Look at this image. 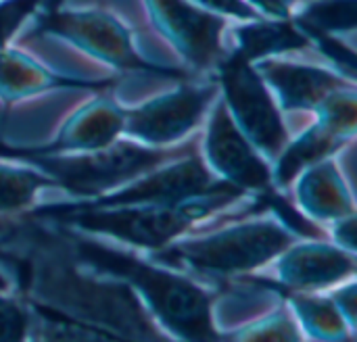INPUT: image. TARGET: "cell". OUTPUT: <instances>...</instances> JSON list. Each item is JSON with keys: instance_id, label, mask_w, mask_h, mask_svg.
<instances>
[{"instance_id": "obj_1", "label": "cell", "mask_w": 357, "mask_h": 342, "mask_svg": "<svg viewBox=\"0 0 357 342\" xmlns=\"http://www.w3.org/2000/svg\"><path fill=\"white\" fill-rule=\"evenodd\" d=\"M71 251L82 265L121 280L138 293L142 305L178 341H218L211 295L190 276L157 261H144L132 253L111 249L98 240L69 236Z\"/></svg>"}, {"instance_id": "obj_2", "label": "cell", "mask_w": 357, "mask_h": 342, "mask_svg": "<svg viewBox=\"0 0 357 342\" xmlns=\"http://www.w3.org/2000/svg\"><path fill=\"white\" fill-rule=\"evenodd\" d=\"M247 192L234 186H224L220 190L178 203L94 207L77 201L69 205L38 207L33 211V217L52 219L82 234L109 236L119 242L155 253L184 236L197 221L205 219L222 207L236 203Z\"/></svg>"}, {"instance_id": "obj_3", "label": "cell", "mask_w": 357, "mask_h": 342, "mask_svg": "<svg viewBox=\"0 0 357 342\" xmlns=\"http://www.w3.org/2000/svg\"><path fill=\"white\" fill-rule=\"evenodd\" d=\"M192 148H197L195 142L176 148H155L134 140H115L98 150L65 155H27L17 148L0 146V159L33 165L56 186L84 201L111 192Z\"/></svg>"}, {"instance_id": "obj_4", "label": "cell", "mask_w": 357, "mask_h": 342, "mask_svg": "<svg viewBox=\"0 0 357 342\" xmlns=\"http://www.w3.org/2000/svg\"><path fill=\"white\" fill-rule=\"evenodd\" d=\"M278 219H251L207 236L174 240L153 253V261L184 274L224 280L251 274L274 261L295 242Z\"/></svg>"}, {"instance_id": "obj_5", "label": "cell", "mask_w": 357, "mask_h": 342, "mask_svg": "<svg viewBox=\"0 0 357 342\" xmlns=\"http://www.w3.org/2000/svg\"><path fill=\"white\" fill-rule=\"evenodd\" d=\"M36 33L59 38L117 71L165 79L188 77L184 69L157 65L144 59L136 50L132 29L105 8H63L59 0H46L38 10Z\"/></svg>"}, {"instance_id": "obj_6", "label": "cell", "mask_w": 357, "mask_h": 342, "mask_svg": "<svg viewBox=\"0 0 357 342\" xmlns=\"http://www.w3.org/2000/svg\"><path fill=\"white\" fill-rule=\"evenodd\" d=\"M211 71L236 127L268 161H274L289 142V130L272 90L255 65L236 50H224Z\"/></svg>"}, {"instance_id": "obj_7", "label": "cell", "mask_w": 357, "mask_h": 342, "mask_svg": "<svg viewBox=\"0 0 357 342\" xmlns=\"http://www.w3.org/2000/svg\"><path fill=\"white\" fill-rule=\"evenodd\" d=\"M218 90V84H182L136 109H126L123 136L155 148L178 144L203 121Z\"/></svg>"}, {"instance_id": "obj_8", "label": "cell", "mask_w": 357, "mask_h": 342, "mask_svg": "<svg viewBox=\"0 0 357 342\" xmlns=\"http://www.w3.org/2000/svg\"><path fill=\"white\" fill-rule=\"evenodd\" d=\"M203 161L222 182L243 192H268L272 184L270 161L236 127L224 100L220 98L209 113L203 138Z\"/></svg>"}, {"instance_id": "obj_9", "label": "cell", "mask_w": 357, "mask_h": 342, "mask_svg": "<svg viewBox=\"0 0 357 342\" xmlns=\"http://www.w3.org/2000/svg\"><path fill=\"white\" fill-rule=\"evenodd\" d=\"M155 29L197 71H211L224 54L228 17L190 0H144Z\"/></svg>"}, {"instance_id": "obj_10", "label": "cell", "mask_w": 357, "mask_h": 342, "mask_svg": "<svg viewBox=\"0 0 357 342\" xmlns=\"http://www.w3.org/2000/svg\"><path fill=\"white\" fill-rule=\"evenodd\" d=\"M230 186L218 180L205 165L199 150H190L174 163H163L136 180L105 192L94 199H84L82 203L94 207H115V205H153V203H178L199 194H207Z\"/></svg>"}, {"instance_id": "obj_11", "label": "cell", "mask_w": 357, "mask_h": 342, "mask_svg": "<svg viewBox=\"0 0 357 342\" xmlns=\"http://www.w3.org/2000/svg\"><path fill=\"white\" fill-rule=\"evenodd\" d=\"M356 270V253L328 244L324 238H307V242H293L276 257V280H270L268 288L284 295L318 293L351 280Z\"/></svg>"}, {"instance_id": "obj_12", "label": "cell", "mask_w": 357, "mask_h": 342, "mask_svg": "<svg viewBox=\"0 0 357 342\" xmlns=\"http://www.w3.org/2000/svg\"><path fill=\"white\" fill-rule=\"evenodd\" d=\"M126 109L119 107L111 96L100 94L94 100L79 107L63 123L54 140L33 148H17L27 155H65V153H88L98 150L123 136Z\"/></svg>"}, {"instance_id": "obj_13", "label": "cell", "mask_w": 357, "mask_h": 342, "mask_svg": "<svg viewBox=\"0 0 357 342\" xmlns=\"http://www.w3.org/2000/svg\"><path fill=\"white\" fill-rule=\"evenodd\" d=\"M253 65L272 90L280 111H314L331 92L356 84L339 71L289 63L276 56Z\"/></svg>"}, {"instance_id": "obj_14", "label": "cell", "mask_w": 357, "mask_h": 342, "mask_svg": "<svg viewBox=\"0 0 357 342\" xmlns=\"http://www.w3.org/2000/svg\"><path fill=\"white\" fill-rule=\"evenodd\" d=\"M295 180L297 209L312 221L324 224L356 213L351 190L331 157L305 167Z\"/></svg>"}, {"instance_id": "obj_15", "label": "cell", "mask_w": 357, "mask_h": 342, "mask_svg": "<svg viewBox=\"0 0 357 342\" xmlns=\"http://www.w3.org/2000/svg\"><path fill=\"white\" fill-rule=\"evenodd\" d=\"M115 84V79L100 81H82L52 73L44 65H40L29 54L19 48L4 46L0 50V100L17 102L21 98H29L50 90H107Z\"/></svg>"}, {"instance_id": "obj_16", "label": "cell", "mask_w": 357, "mask_h": 342, "mask_svg": "<svg viewBox=\"0 0 357 342\" xmlns=\"http://www.w3.org/2000/svg\"><path fill=\"white\" fill-rule=\"evenodd\" d=\"M232 33L236 38L234 50L251 63L272 56H282L289 52H299L312 46L310 38L293 21L291 15L289 17L259 15L249 21H238Z\"/></svg>"}, {"instance_id": "obj_17", "label": "cell", "mask_w": 357, "mask_h": 342, "mask_svg": "<svg viewBox=\"0 0 357 342\" xmlns=\"http://www.w3.org/2000/svg\"><path fill=\"white\" fill-rule=\"evenodd\" d=\"M349 140H343L328 130H324L320 123H314L307 127L299 138L291 140L284 144L280 155L274 159V169H272V184L280 190H284L295 178L310 165L333 157L337 150H341Z\"/></svg>"}, {"instance_id": "obj_18", "label": "cell", "mask_w": 357, "mask_h": 342, "mask_svg": "<svg viewBox=\"0 0 357 342\" xmlns=\"http://www.w3.org/2000/svg\"><path fill=\"white\" fill-rule=\"evenodd\" d=\"M284 297L303 336L314 341L354 339V330L349 328L331 297H320L316 293H287Z\"/></svg>"}, {"instance_id": "obj_19", "label": "cell", "mask_w": 357, "mask_h": 342, "mask_svg": "<svg viewBox=\"0 0 357 342\" xmlns=\"http://www.w3.org/2000/svg\"><path fill=\"white\" fill-rule=\"evenodd\" d=\"M56 186L44 171L0 159V213H19L33 205L42 188Z\"/></svg>"}, {"instance_id": "obj_20", "label": "cell", "mask_w": 357, "mask_h": 342, "mask_svg": "<svg viewBox=\"0 0 357 342\" xmlns=\"http://www.w3.org/2000/svg\"><path fill=\"white\" fill-rule=\"evenodd\" d=\"M291 17L303 29H318L335 36L354 33L357 0H307L299 10H293Z\"/></svg>"}, {"instance_id": "obj_21", "label": "cell", "mask_w": 357, "mask_h": 342, "mask_svg": "<svg viewBox=\"0 0 357 342\" xmlns=\"http://www.w3.org/2000/svg\"><path fill=\"white\" fill-rule=\"evenodd\" d=\"M356 84L331 92L316 109V123H320L331 134L354 140L357 127V92Z\"/></svg>"}, {"instance_id": "obj_22", "label": "cell", "mask_w": 357, "mask_h": 342, "mask_svg": "<svg viewBox=\"0 0 357 342\" xmlns=\"http://www.w3.org/2000/svg\"><path fill=\"white\" fill-rule=\"evenodd\" d=\"M228 339H234V341H301L303 334H301L299 324L295 322L293 313L287 307H280L266 320L253 322L247 328L230 334Z\"/></svg>"}, {"instance_id": "obj_23", "label": "cell", "mask_w": 357, "mask_h": 342, "mask_svg": "<svg viewBox=\"0 0 357 342\" xmlns=\"http://www.w3.org/2000/svg\"><path fill=\"white\" fill-rule=\"evenodd\" d=\"M303 29V27H301ZM303 33L310 38L312 44L318 46V50L337 67V71L341 75H345L347 79L356 81V50L354 46L345 44L341 40V36L335 33H324L318 29H303Z\"/></svg>"}, {"instance_id": "obj_24", "label": "cell", "mask_w": 357, "mask_h": 342, "mask_svg": "<svg viewBox=\"0 0 357 342\" xmlns=\"http://www.w3.org/2000/svg\"><path fill=\"white\" fill-rule=\"evenodd\" d=\"M33 326V316L25 303L0 293V342L25 341Z\"/></svg>"}, {"instance_id": "obj_25", "label": "cell", "mask_w": 357, "mask_h": 342, "mask_svg": "<svg viewBox=\"0 0 357 342\" xmlns=\"http://www.w3.org/2000/svg\"><path fill=\"white\" fill-rule=\"evenodd\" d=\"M46 0H0V50L8 46V40L27 23Z\"/></svg>"}, {"instance_id": "obj_26", "label": "cell", "mask_w": 357, "mask_h": 342, "mask_svg": "<svg viewBox=\"0 0 357 342\" xmlns=\"http://www.w3.org/2000/svg\"><path fill=\"white\" fill-rule=\"evenodd\" d=\"M190 2L197 6H203L207 10H213L218 15L236 19V21H249V19H255L261 15L247 0H190Z\"/></svg>"}, {"instance_id": "obj_27", "label": "cell", "mask_w": 357, "mask_h": 342, "mask_svg": "<svg viewBox=\"0 0 357 342\" xmlns=\"http://www.w3.org/2000/svg\"><path fill=\"white\" fill-rule=\"evenodd\" d=\"M333 303L337 305V309L341 311V316L345 318V322L349 324V328L356 332V320H357V286L354 280H347L341 284L339 290H335L331 295Z\"/></svg>"}, {"instance_id": "obj_28", "label": "cell", "mask_w": 357, "mask_h": 342, "mask_svg": "<svg viewBox=\"0 0 357 342\" xmlns=\"http://www.w3.org/2000/svg\"><path fill=\"white\" fill-rule=\"evenodd\" d=\"M331 224H333L335 244L349 251V253H356V213L339 217V219H335Z\"/></svg>"}, {"instance_id": "obj_29", "label": "cell", "mask_w": 357, "mask_h": 342, "mask_svg": "<svg viewBox=\"0 0 357 342\" xmlns=\"http://www.w3.org/2000/svg\"><path fill=\"white\" fill-rule=\"evenodd\" d=\"M0 263L13 272V276L19 280V284H21V286H25V280H27V270H29V265H27V263L21 259V257H17L15 253H10V251H4V249L0 247Z\"/></svg>"}, {"instance_id": "obj_30", "label": "cell", "mask_w": 357, "mask_h": 342, "mask_svg": "<svg viewBox=\"0 0 357 342\" xmlns=\"http://www.w3.org/2000/svg\"><path fill=\"white\" fill-rule=\"evenodd\" d=\"M251 6H255L261 15H268V17H289L291 13L284 10L276 0H247Z\"/></svg>"}, {"instance_id": "obj_31", "label": "cell", "mask_w": 357, "mask_h": 342, "mask_svg": "<svg viewBox=\"0 0 357 342\" xmlns=\"http://www.w3.org/2000/svg\"><path fill=\"white\" fill-rule=\"evenodd\" d=\"M8 286H10V280H8V276L4 272V265L0 263V293H6Z\"/></svg>"}]
</instances>
